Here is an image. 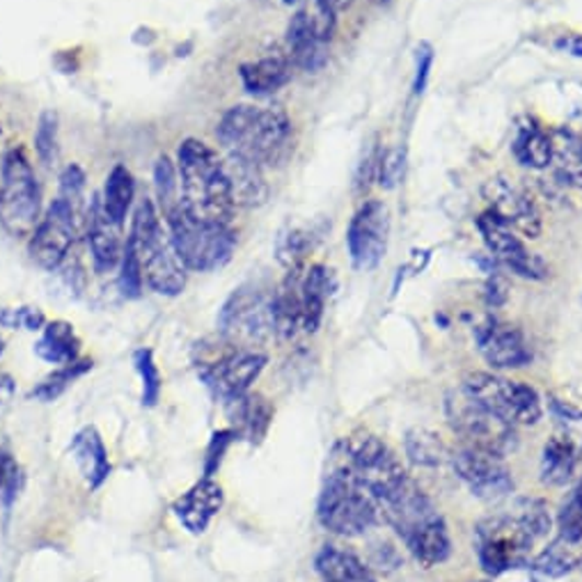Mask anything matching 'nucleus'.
<instances>
[{
    "label": "nucleus",
    "mask_w": 582,
    "mask_h": 582,
    "mask_svg": "<svg viewBox=\"0 0 582 582\" xmlns=\"http://www.w3.org/2000/svg\"><path fill=\"white\" fill-rule=\"evenodd\" d=\"M379 509L422 569H433L447 560L452 552L447 523L414 479L408 477L395 493L383 498Z\"/></svg>",
    "instance_id": "nucleus-1"
},
{
    "label": "nucleus",
    "mask_w": 582,
    "mask_h": 582,
    "mask_svg": "<svg viewBox=\"0 0 582 582\" xmlns=\"http://www.w3.org/2000/svg\"><path fill=\"white\" fill-rule=\"evenodd\" d=\"M177 170L182 188L179 205L200 221L232 225L236 202L225 161L207 142L186 138L179 144Z\"/></svg>",
    "instance_id": "nucleus-2"
},
{
    "label": "nucleus",
    "mask_w": 582,
    "mask_h": 582,
    "mask_svg": "<svg viewBox=\"0 0 582 582\" xmlns=\"http://www.w3.org/2000/svg\"><path fill=\"white\" fill-rule=\"evenodd\" d=\"M218 142L232 156L257 165H280L291 152V123L280 108L234 106L216 129Z\"/></svg>",
    "instance_id": "nucleus-3"
},
{
    "label": "nucleus",
    "mask_w": 582,
    "mask_h": 582,
    "mask_svg": "<svg viewBox=\"0 0 582 582\" xmlns=\"http://www.w3.org/2000/svg\"><path fill=\"white\" fill-rule=\"evenodd\" d=\"M129 244L142 266V278L156 294L177 296L186 287V266L182 264L170 232L150 198H142L133 211Z\"/></svg>",
    "instance_id": "nucleus-4"
},
{
    "label": "nucleus",
    "mask_w": 582,
    "mask_h": 582,
    "mask_svg": "<svg viewBox=\"0 0 582 582\" xmlns=\"http://www.w3.org/2000/svg\"><path fill=\"white\" fill-rule=\"evenodd\" d=\"M170 238L182 264L190 271H218L232 259L236 248V232L223 223H209L190 216L179 202L163 211Z\"/></svg>",
    "instance_id": "nucleus-5"
},
{
    "label": "nucleus",
    "mask_w": 582,
    "mask_h": 582,
    "mask_svg": "<svg viewBox=\"0 0 582 582\" xmlns=\"http://www.w3.org/2000/svg\"><path fill=\"white\" fill-rule=\"evenodd\" d=\"M379 502L345 466H337L326 477L317 519L328 532L339 537H362L379 523Z\"/></svg>",
    "instance_id": "nucleus-6"
},
{
    "label": "nucleus",
    "mask_w": 582,
    "mask_h": 582,
    "mask_svg": "<svg viewBox=\"0 0 582 582\" xmlns=\"http://www.w3.org/2000/svg\"><path fill=\"white\" fill-rule=\"evenodd\" d=\"M39 209L35 170L21 148H12L0 167V223L12 236H31L39 223Z\"/></svg>",
    "instance_id": "nucleus-7"
},
{
    "label": "nucleus",
    "mask_w": 582,
    "mask_h": 582,
    "mask_svg": "<svg viewBox=\"0 0 582 582\" xmlns=\"http://www.w3.org/2000/svg\"><path fill=\"white\" fill-rule=\"evenodd\" d=\"M202 351L205 356L198 362V374L213 397L223 404L244 397L266 365L264 353L236 347L225 337L221 339V347H202Z\"/></svg>",
    "instance_id": "nucleus-8"
},
{
    "label": "nucleus",
    "mask_w": 582,
    "mask_h": 582,
    "mask_svg": "<svg viewBox=\"0 0 582 582\" xmlns=\"http://www.w3.org/2000/svg\"><path fill=\"white\" fill-rule=\"evenodd\" d=\"M537 542L539 539L514 512L491 516L475 529L479 564L489 575H502L512 569L527 567Z\"/></svg>",
    "instance_id": "nucleus-9"
},
{
    "label": "nucleus",
    "mask_w": 582,
    "mask_h": 582,
    "mask_svg": "<svg viewBox=\"0 0 582 582\" xmlns=\"http://www.w3.org/2000/svg\"><path fill=\"white\" fill-rule=\"evenodd\" d=\"M381 502L408 479L397 454L372 433H353L342 443V464Z\"/></svg>",
    "instance_id": "nucleus-10"
},
{
    "label": "nucleus",
    "mask_w": 582,
    "mask_h": 582,
    "mask_svg": "<svg viewBox=\"0 0 582 582\" xmlns=\"http://www.w3.org/2000/svg\"><path fill=\"white\" fill-rule=\"evenodd\" d=\"M461 391L514 427L537 424L544 416L537 391L521 381L504 379L491 372H470L464 379Z\"/></svg>",
    "instance_id": "nucleus-11"
},
{
    "label": "nucleus",
    "mask_w": 582,
    "mask_h": 582,
    "mask_svg": "<svg viewBox=\"0 0 582 582\" xmlns=\"http://www.w3.org/2000/svg\"><path fill=\"white\" fill-rule=\"evenodd\" d=\"M445 408L452 429L470 447L491 452L502 458L519 447L516 427L496 416L493 410L481 406L473 397H468L464 391L450 395Z\"/></svg>",
    "instance_id": "nucleus-12"
},
{
    "label": "nucleus",
    "mask_w": 582,
    "mask_h": 582,
    "mask_svg": "<svg viewBox=\"0 0 582 582\" xmlns=\"http://www.w3.org/2000/svg\"><path fill=\"white\" fill-rule=\"evenodd\" d=\"M218 330L236 347L264 345L276 333L273 296L257 287H238L218 314Z\"/></svg>",
    "instance_id": "nucleus-13"
},
{
    "label": "nucleus",
    "mask_w": 582,
    "mask_h": 582,
    "mask_svg": "<svg viewBox=\"0 0 582 582\" xmlns=\"http://www.w3.org/2000/svg\"><path fill=\"white\" fill-rule=\"evenodd\" d=\"M79 230V213L77 207L62 200H54V205L46 209L44 218L28 241V253L35 264H39L46 271H56L62 266V261L69 257L71 246L77 241Z\"/></svg>",
    "instance_id": "nucleus-14"
},
{
    "label": "nucleus",
    "mask_w": 582,
    "mask_h": 582,
    "mask_svg": "<svg viewBox=\"0 0 582 582\" xmlns=\"http://www.w3.org/2000/svg\"><path fill=\"white\" fill-rule=\"evenodd\" d=\"M456 477L466 484L470 493L484 502H500L514 491L512 470L502 456L466 445L450 456Z\"/></svg>",
    "instance_id": "nucleus-15"
},
{
    "label": "nucleus",
    "mask_w": 582,
    "mask_h": 582,
    "mask_svg": "<svg viewBox=\"0 0 582 582\" xmlns=\"http://www.w3.org/2000/svg\"><path fill=\"white\" fill-rule=\"evenodd\" d=\"M387 236H391V211L387 207L379 200L362 205L347 232V246L356 269H376L385 257Z\"/></svg>",
    "instance_id": "nucleus-16"
},
{
    "label": "nucleus",
    "mask_w": 582,
    "mask_h": 582,
    "mask_svg": "<svg viewBox=\"0 0 582 582\" xmlns=\"http://www.w3.org/2000/svg\"><path fill=\"white\" fill-rule=\"evenodd\" d=\"M477 228L481 232L484 244H487L493 259H498L509 271H514L521 278L529 280H544L548 276L546 264L539 255L529 253L523 241L516 236V232L509 228L500 216H496L491 209L479 216Z\"/></svg>",
    "instance_id": "nucleus-17"
},
{
    "label": "nucleus",
    "mask_w": 582,
    "mask_h": 582,
    "mask_svg": "<svg viewBox=\"0 0 582 582\" xmlns=\"http://www.w3.org/2000/svg\"><path fill=\"white\" fill-rule=\"evenodd\" d=\"M484 196L491 202V211L514 232H521L527 238H537L542 232V216L537 205L532 202L527 193L516 186L512 179L496 177L484 186Z\"/></svg>",
    "instance_id": "nucleus-18"
},
{
    "label": "nucleus",
    "mask_w": 582,
    "mask_h": 582,
    "mask_svg": "<svg viewBox=\"0 0 582 582\" xmlns=\"http://www.w3.org/2000/svg\"><path fill=\"white\" fill-rule=\"evenodd\" d=\"M477 349L496 370H519L532 360V351L521 328L489 319L475 330Z\"/></svg>",
    "instance_id": "nucleus-19"
},
{
    "label": "nucleus",
    "mask_w": 582,
    "mask_h": 582,
    "mask_svg": "<svg viewBox=\"0 0 582 582\" xmlns=\"http://www.w3.org/2000/svg\"><path fill=\"white\" fill-rule=\"evenodd\" d=\"M284 282L291 287V291H294V299L301 312L303 333H314L324 319L326 303L335 289L333 271H328L322 264L310 266L305 271H301L299 266V269L289 271Z\"/></svg>",
    "instance_id": "nucleus-20"
},
{
    "label": "nucleus",
    "mask_w": 582,
    "mask_h": 582,
    "mask_svg": "<svg viewBox=\"0 0 582 582\" xmlns=\"http://www.w3.org/2000/svg\"><path fill=\"white\" fill-rule=\"evenodd\" d=\"M117 223H113L108 213L104 211L102 198L94 196L90 205L85 207V234H88V246L92 255L94 269L100 273H110L115 266L123 261L125 244H123V234H119Z\"/></svg>",
    "instance_id": "nucleus-21"
},
{
    "label": "nucleus",
    "mask_w": 582,
    "mask_h": 582,
    "mask_svg": "<svg viewBox=\"0 0 582 582\" xmlns=\"http://www.w3.org/2000/svg\"><path fill=\"white\" fill-rule=\"evenodd\" d=\"M582 458V435L569 429L555 431L542 452V481L546 487H564Z\"/></svg>",
    "instance_id": "nucleus-22"
},
{
    "label": "nucleus",
    "mask_w": 582,
    "mask_h": 582,
    "mask_svg": "<svg viewBox=\"0 0 582 582\" xmlns=\"http://www.w3.org/2000/svg\"><path fill=\"white\" fill-rule=\"evenodd\" d=\"M221 509H223V489L218 487L211 477H205L175 502L173 512L190 535H202Z\"/></svg>",
    "instance_id": "nucleus-23"
},
{
    "label": "nucleus",
    "mask_w": 582,
    "mask_h": 582,
    "mask_svg": "<svg viewBox=\"0 0 582 582\" xmlns=\"http://www.w3.org/2000/svg\"><path fill=\"white\" fill-rule=\"evenodd\" d=\"M287 44L291 62L305 71H317L328 60L326 54L328 42L319 35L314 16H310L307 12H299L294 19H291L287 28Z\"/></svg>",
    "instance_id": "nucleus-24"
},
{
    "label": "nucleus",
    "mask_w": 582,
    "mask_h": 582,
    "mask_svg": "<svg viewBox=\"0 0 582 582\" xmlns=\"http://www.w3.org/2000/svg\"><path fill=\"white\" fill-rule=\"evenodd\" d=\"M228 406V416L232 420V431L238 439H246L251 443H259L266 431L271 427L273 420V406L269 404V399L261 397V395H251L246 393L244 397H238Z\"/></svg>",
    "instance_id": "nucleus-25"
},
{
    "label": "nucleus",
    "mask_w": 582,
    "mask_h": 582,
    "mask_svg": "<svg viewBox=\"0 0 582 582\" xmlns=\"http://www.w3.org/2000/svg\"><path fill=\"white\" fill-rule=\"evenodd\" d=\"M71 454H74L90 489H100L110 475V464L102 435L96 433V429L85 427L83 431H79L74 441H71Z\"/></svg>",
    "instance_id": "nucleus-26"
},
{
    "label": "nucleus",
    "mask_w": 582,
    "mask_h": 582,
    "mask_svg": "<svg viewBox=\"0 0 582 582\" xmlns=\"http://www.w3.org/2000/svg\"><path fill=\"white\" fill-rule=\"evenodd\" d=\"M324 582H376L372 567H368L351 550L339 546H324L314 560Z\"/></svg>",
    "instance_id": "nucleus-27"
},
{
    "label": "nucleus",
    "mask_w": 582,
    "mask_h": 582,
    "mask_svg": "<svg viewBox=\"0 0 582 582\" xmlns=\"http://www.w3.org/2000/svg\"><path fill=\"white\" fill-rule=\"evenodd\" d=\"M228 167V177L232 184V196L234 202L241 207H259L269 198V186L264 182L261 175V165L228 154L225 159Z\"/></svg>",
    "instance_id": "nucleus-28"
},
{
    "label": "nucleus",
    "mask_w": 582,
    "mask_h": 582,
    "mask_svg": "<svg viewBox=\"0 0 582 582\" xmlns=\"http://www.w3.org/2000/svg\"><path fill=\"white\" fill-rule=\"evenodd\" d=\"M238 77L244 88L255 96L273 94L291 81V62L282 56H266L241 65Z\"/></svg>",
    "instance_id": "nucleus-29"
},
{
    "label": "nucleus",
    "mask_w": 582,
    "mask_h": 582,
    "mask_svg": "<svg viewBox=\"0 0 582 582\" xmlns=\"http://www.w3.org/2000/svg\"><path fill=\"white\" fill-rule=\"evenodd\" d=\"M39 342L35 345V353L51 362V365H69V362H77L79 356V337L74 333V326L67 322H54L46 324L42 328Z\"/></svg>",
    "instance_id": "nucleus-30"
},
{
    "label": "nucleus",
    "mask_w": 582,
    "mask_h": 582,
    "mask_svg": "<svg viewBox=\"0 0 582 582\" xmlns=\"http://www.w3.org/2000/svg\"><path fill=\"white\" fill-rule=\"evenodd\" d=\"M133 198H136V182L131 173L125 165H115L106 179L102 205L110 221L117 223L119 228L125 225V218L133 205Z\"/></svg>",
    "instance_id": "nucleus-31"
},
{
    "label": "nucleus",
    "mask_w": 582,
    "mask_h": 582,
    "mask_svg": "<svg viewBox=\"0 0 582 582\" xmlns=\"http://www.w3.org/2000/svg\"><path fill=\"white\" fill-rule=\"evenodd\" d=\"M514 154L523 165L542 170L552 161V140L535 125L521 127L514 138Z\"/></svg>",
    "instance_id": "nucleus-32"
},
{
    "label": "nucleus",
    "mask_w": 582,
    "mask_h": 582,
    "mask_svg": "<svg viewBox=\"0 0 582 582\" xmlns=\"http://www.w3.org/2000/svg\"><path fill=\"white\" fill-rule=\"evenodd\" d=\"M406 454L416 466L435 468L450 458L443 441L429 429H410L406 433Z\"/></svg>",
    "instance_id": "nucleus-33"
},
{
    "label": "nucleus",
    "mask_w": 582,
    "mask_h": 582,
    "mask_svg": "<svg viewBox=\"0 0 582 582\" xmlns=\"http://www.w3.org/2000/svg\"><path fill=\"white\" fill-rule=\"evenodd\" d=\"M573 548L575 546H571V544L557 537L546 550H542L535 560L529 562V567L542 578H562V575L571 573L580 562V557Z\"/></svg>",
    "instance_id": "nucleus-34"
},
{
    "label": "nucleus",
    "mask_w": 582,
    "mask_h": 582,
    "mask_svg": "<svg viewBox=\"0 0 582 582\" xmlns=\"http://www.w3.org/2000/svg\"><path fill=\"white\" fill-rule=\"evenodd\" d=\"M557 529H560V539L571 546L582 542V481L567 493L557 512Z\"/></svg>",
    "instance_id": "nucleus-35"
},
{
    "label": "nucleus",
    "mask_w": 582,
    "mask_h": 582,
    "mask_svg": "<svg viewBox=\"0 0 582 582\" xmlns=\"http://www.w3.org/2000/svg\"><path fill=\"white\" fill-rule=\"evenodd\" d=\"M92 368L90 360H83V362H69V365H65L60 372L48 376L44 383H39L35 391L31 393V397L35 399H42V401H54L56 397H60L67 387L74 383L79 376H83L88 370Z\"/></svg>",
    "instance_id": "nucleus-36"
},
{
    "label": "nucleus",
    "mask_w": 582,
    "mask_h": 582,
    "mask_svg": "<svg viewBox=\"0 0 582 582\" xmlns=\"http://www.w3.org/2000/svg\"><path fill=\"white\" fill-rule=\"evenodd\" d=\"M35 150L44 165H51L58 159V115L54 110H46L39 117Z\"/></svg>",
    "instance_id": "nucleus-37"
},
{
    "label": "nucleus",
    "mask_w": 582,
    "mask_h": 582,
    "mask_svg": "<svg viewBox=\"0 0 582 582\" xmlns=\"http://www.w3.org/2000/svg\"><path fill=\"white\" fill-rule=\"evenodd\" d=\"M136 370L142 379V404L144 406H156L161 397V374L154 362V356L150 349L136 351Z\"/></svg>",
    "instance_id": "nucleus-38"
},
{
    "label": "nucleus",
    "mask_w": 582,
    "mask_h": 582,
    "mask_svg": "<svg viewBox=\"0 0 582 582\" xmlns=\"http://www.w3.org/2000/svg\"><path fill=\"white\" fill-rule=\"evenodd\" d=\"M514 514L529 527V532L537 539H544L548 535L550 514H548L546 502H542L537 498H523V500L516 502Z\"/></svg>",
    "instance_id": "nucleus-39"
},
{
    "label": "nucleus",
    "mask_w": 582,
    "mask_h": 582,
    "mask_svg": "<svg viewBox=\"0 0 582 582\" xmlns=\"http://www.w3.org/2000/svg\"><path fill=\"white\" fill-rule=\"evenodd\" d=\"M310 248H312V234L305 230H291L289 234H282L278 241V257L291 271L299 269Z\"/></svg>",
    "instance_id": "nucleus-40"
},
{
    "label": "nucleus",
    "mask_w": 582,
    "mask_h": 582,
    "mask_svg": "<svg viewBox=\"0 0 582 582\" xmlns=\"http://www.w3.org/2000/svg\"><path fill=\"white\" fill-rule=\"evenodd\" d=\"M119 289H123V294L127 299H138L142 294V284H144V278H142V266L138 261V255L133 251V246L125 244V253H123V261H119Z\"/></svg>",
    "instance_id": "nucleus-41"
},
{
    "label": "nucleus",
    "mask_w": 582,
    "mask_h": 582,
    "mask_svg": "<svg viewBox=\"0 0 582 582\" xmlns=\"http://www.w3.org/2000/svg\"><path fill=\"white\" fill-rule=\"evenodd\" d=\"M154 179H156V193H159V202L163 211L170 207H175L179 202V182L173 163H170L167 156H161L154 170Z\"/></svg>",
    "instance_id": "nucleus-42"
},
{
    "label": "nucleus",
    "mask_w": 582,
    "mask_h": 582,
    "mask_svg": "<svg viewBox=\"0 0 582 582\" xmlns=\"http://www.w3.org/2000/svg\"><path fill=\"white\" fill-rule=\"evenodd\" d=\"M0 326L42 330L46 326V319L37 307H5L0 310Z\"/></svg>",
    "instance_id": "nucleus-43"
},
{
    "label": "nucleus",
    "mask_w": 582,
    "mask_h": 582,
    "mask_svg": "<svg viewBox=\"0 0 582 582\" xmlns=\"http://www.w3.org/2000/svg\"><path fill=\"white\" fill-rule=\"evenodd\" d=\"M404 175V150H387L379 159V179L381 186L393 188Z\"/></svg>",
    "instance_id": "nucleus-44"
},
{
    "label": "nucleus",
    "mask_w": 582,
    "mask_h": 582,
    "mask_svg": "<svg viewBox=\"0 0 582 582\" xmlns=\"http://www.w3.org/2000/svg\"><path fill=\"white\" fill-rule=\"evenodd\" d=\"M83 188H85L83 170L79 165H69L60 177V198L77 207L83 198Z\"/></svg>",
    "instance_id": "nucleus-45"
},
{
    "label": "nucleus",
    "mask_w": 582,
    "mask_h": 582,
    "mask_svg": "<svg viewBox=\"0 0 582 582\" xmlns=\"http://www.w3.org/2000/svg\"><path fill=\"white\" fill-rule=\"evenodd\" d=\"M236 439L234 431L228 429V431H218L213 433V439H211V445L207 450V466H205V477H211L218 466H221V461H223V454L228 452L230 443Z\"/></svg>",
    "instance_id": "nucleus-46"
},
{
    "label": "nucleus",
    "mask_w": 582,
    "mask_h": 582,
    "mask_svg": "<svg viewBox=\"0 0 582 582\" xmlns=\"http://www.w3.org/2000/svg\"><path fill=\"white\" fill-rule=\"evenodd\" d=\"M431 62H433V54L431 48L427 44H422L418 48V77H416V92L420 94L427 85V79H429V69H431Z\"/></svg>",
    "instance_id": "nucleus-47"
},
{
    "label": "nucleus",
    "mask_w": 582,
    "mask_h": 582,
    "mask_svg": "<svg viewBox=\"0 0 582 582\" xmlns=\"http://www.w3.org/2000/svg\"><path fill=\"white\" fill-rule=\"evenodd\" d=\"M14 379L5 372H0V406H5L14 397Z\"/></svg>",
    "instance_id": "nucleus-48"
},
{
    "label": "nucleus",
    "mask_w": 582,
    "mask_h": 582,
    "mask_svg": "<svg viewBox=\"0 0 582 582\" xmlns=\"http://www.w3.org/2000/svg\"><path fill=\"white\" fill-rule=\"evenodd\" d=\"M351 0H317V12L324 16H335L337 10H342Z\"/></svg>",
    "instance_id": "nucleus-49"
},
{
    "label": "nucleus",
    "mask_w": 582,
    "mask_h": 582,
    "mask_svg": "<svg viewBox=\"0 0 582 582\" xmlns=\"http://www.w3.org/2000/svg\"><path fill=\"white\" fill-rule=\"evenodd\" d=\"M560 48L573 56H582V37H567L560 42Z\"/></svg>",
    "instance_id": "nucleus-50"
},
{
    "label": "nucleus",
    "mask_w": 582,
    "mask_h": 582,
    "mask_svg": "<svg viewBox=\"0 0 582 582\" xmlns=\"http://www.w3.org/2000/svg\"><path fill=\"white\" fill-rule=\"evenodd\" d=\"M284 3H296V0H284Z\"/></svg>",
    "instance_id": "nucleus-51"
},
{
    "label": "nucleus",
    "mask_w": 582,
    "mask_h": 582,
    "mask_svg": "<svg viewBox=\"0 0 582 582\" xmlns=\"http://www.w3.org/2000/svg\"><path fill=\"white\" fill-rule=\"evenodd\" d=\"M0 353H3V342H0Z\"/></svg>",
    "instance_id": "nucleus-52"
},
{
    "label": "nucleus",
    "mask_w": 582,
    "mask_h": 582,
    "mask_svg": "<svg viewBox=\"0 0 582 582\" xmlns=\"http://www.w3.org/2000/svg\"><path fill=\"white\" fill-rule=\"evenodd\" d=\"M379 3H381V0H379Z\"/></svg>",
    "instance_id": "nucleus-53"
}]
</instances>
